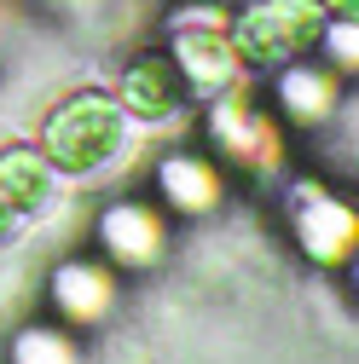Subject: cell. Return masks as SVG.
<instances>
[{"label":"cell","instance_id":"obj_8","mask_svg":"<svg viewBox=\"0 0 359 364\" xmlns=\"http://www.w3.org/2000/svg\"><path fill=\"white\" fill-rule=\"evenodd\" d=\"M273 99H279L290 116L313 122V116H325V110H331V75H325V70H313V64H290V70L273 81Z\"/></svg>","mask_w":359,"mask_h":364},{"label":"cell","instance_id":"obj_2","mask_svg":"<svg viewBox=\"0 0 359 364\" xmlns=\"http://www.w3.org/2000/svg\"><path fill=\"white\" fill-rule=\"evenodd\" d=\"M319 6L313 0H249L232 18V47L249 64H290L313 35H319Z\"/></svg>","mask_w":359,"mask_h":364},{"label":"cell","instance_id":"obj_4","mask_svg":"<svg viewBox=\"0 0 359 364\" xmlns=\"http://www.w3.org/2000/svg\"><path fill=\"white\" fill-rule=\"evenodd\" d=\"M186 99H192V87H186V75H180L168 47H140L116 75V105L128 116H140V122H162Z\"/></svg>","mask_w":359,"mask_h":364},{"label":"cell","instance_id":"obj_6","mask_svg":"<svg viewBox=\"0 0 359 364\" xmlns=\"http://www.w3.org/2000/svg\"><path fill=\"white\" fill-rule=\"evenodd\" d=\"M0 191L12 197V208L24 220H41L58 197V168L41 156L35 139H12V145H0Z\"/></svg>","mask_w":359,"mask_h":364},{"label":"cell","instance_id":"obj_7","mask_svg":"<svg viewBox=\"0 0 359 364\" xmlns=\"http://www.w3.org/2000/svg\"><path fill=\"white\" fill-rule=\"evenodd\" d=\"M157 191L174 214H209L220 203V168L197 151H168L157 162Z\"/></svg>","mask_w":359,"mask_h":364},{"label":"cell","instance_id":"obj_3","mask_svg":"<svg viewBox=\"0 0 359 364\" xmlns=\"http://www.w3.org/2000/svg\"><path fill=\"white\" fill-rule=\"evenodd\" d=\"M93 237H99V249L110 255V266L151 272V266L162 260V249H168V220H162L151 203H140V197H116V203L99 208Z\"/></svg>","mask_w":359,"mask_h":364},{"label":"cell","instance_id":"obj_11","mask_svg":"<svg viewBox=\"0 0 359 364\" xmlns=\"http://www.w3.org/2000/svg\"><path fill=\"white\" fill-rule=\"evenodd\" d=\"M47 12H64V18H87V12H99L105 0H41Z\"/></svg>","mask_w":359,"mask_h":364},{"label":"cell","instance_id":"obj_5","mask_svg":"<svg viewBox=\"0 0 359 364\" xmlns=\"http://www.w3.org/2000/svg\"><path fill=\"white\" fill-rule=\"evenodd\" d=\"M47 301H53V312H58V324H70V330H93V324H105V318L116 312V278H110L105 260L70 255V260L53 266Z\"/></svg>","mask_w":359,"mask_h":364},{"label":"cell","instance_id":"obj_10","mask_svg":"<svg viewBox=\"0 0 359 364\" xmlns=\"http://www.w3.org/2000/svg\"><path fill=\"white\" fill-rule=\"evenodd\" d=\"M24 225H29V220L12 208V197H6V191H0V243H12V237L24 232Z\"/></svg>","mask_w":359,"mask_h":364},{"label":"cell","instance_id":"obj_9","mask_svg":"<svg viewBox=\"0 0 359 364\" xmlns=\"http://www.w3.org/2000/svg\"><path fill=\"white\" fill-rule=\"evenodd\" d=\"M6 364H81V347L58 324H24L6 347Z\"/></svg>","mask_w":359,"mask_h":364},{"label":"cell","instance_id":"obj_12","mask_svg":"<svg viewBox=\"0 0 359 364\" xmlns=\"http://www.w3.org/2000/svg\"><path fill=\"white\" fill-rule=\"evenodd\" d=\"M325 6H336L342 18H359V0H325Z\"/></svg>","mask_w":359,"mask_h":364},{"label":"cell","instance_id":"obj_1","mask_svg":"<svg viewBox=\"0 0 359 364\" xmlns=\"http://www.w3.org/2000/svg\"><path fill=\"white\" fill-rule=\"evenodd\" d=\"M35 145L58 173H76V179L99 173L128 145V110L116 105V93H105V87H70V93L41 116Z\"/></svg>","mask_w":359,"mask_h":364}]
</instances>
